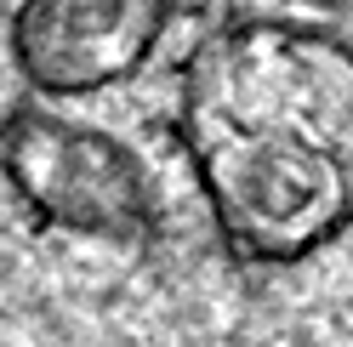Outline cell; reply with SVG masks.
<instances>
[{"label":"cell","mask_w":353,"mask_h":347,"mask_svg":"<svg viewBox=\"0 0 353 347\" xmlns=\"http://www.w3.org/2000/svg\"><path fill=\"white\" fill-rule=\"evenodd\" d=\"M0 171L46 228L74 240L148 245L160 233V200L143 154L92 120L52 103H23L0 125Z\"/></svg>","instance_id":"6da1fadb"}]
</instances>
